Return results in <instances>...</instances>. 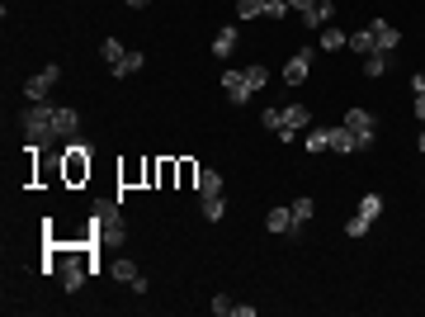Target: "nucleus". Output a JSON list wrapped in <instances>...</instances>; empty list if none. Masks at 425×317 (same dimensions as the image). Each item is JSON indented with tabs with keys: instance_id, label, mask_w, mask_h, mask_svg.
Instances as JSON below:
<instances>
[{
	"instance_id": "nucleus-1",
	"label": "nucleus",
	"mask_w": 425,
	"mask_h": 317,
	"mask_svg": "<svg viewBox=\"0 0 425 317\" xmlns=\"http://www.w3.org/2000/svg\"><path fill=\"white\" fill-rule=\"evenodd\" d=\"M19 124H24V138H29V147L57 143V109H52V104H43V100L19 114Z\"/></svg>"
},
{
	"instance_id": "nucleus-2",
	"label": "nucleus",
	"mask_w": 425,
	"mask_h": 317,
	"mask_svg": "<svg viewBox=\"0 0 425 317\" xmlns=\"http://www.w3.org/2000/svg\"><path fill=\"white\" fill-rule=\"evenodd\" d=\"M90 227H94V237L99 241H123V204L118 199H99L94 204V213H90Z\"/></svg>"
},
{
	"instance_id": "nucleus-3",
	"label": "nucleus",
	"mask_w": 425,
	"mask_h": 317,
	"mask_svg": "<svg viewBox=\"0 0 425 317\" xmlns=\"http://www.w3.org/2000/svg\"><path fill=\"white\" fill-rule=\"evenodd\" d=\"M43 270L62 280V289H66V294H76V289L85 285V270H90V265H80V256H52V261H47Z\"/></svg>"
},
{
	"instance_id": "nucleus-4",
	"label": "nucleus",
	"mask_w": 425,
	"mask_h": 317,
	"mask_svg": "<svg viewBox=\"0 0 425 317\" xmlns=\"http://www.w3.org/2000/svg\"><path fill=\"white\" fill-rule=\"evenodd\" d=\"M57 80H62V66H57V62H47L43 71H38V76H29V85H24V100H29V104L47 100V90H52Z\"/></svg>"
},
{
	"instance_id": "nucleus-5",
	"label": "nucleus",
	"mask_w": 425,
	"mask_h": 317,
	"mask_svg": "<svg viewBox=\"0 0 425 317\" xmlns=\"http://www.w3.org/2000/svg\"><path fill=\"white\" fill-rule=\"evenodd\" d=\"M345 128L355 133V143H359V152H369V147H374L378 128H374V114H369V109H350V114H345Z\"/></svg>"
},
{
	"instance_id": "nucleus-6",
	"label": "nucleus",
	"mask_w": 425,
	"mask_h": 317,
	"mask_svg": "<svg viewBox=\"0 0 425 317\" xmlns=\"http://www.w3.org/2000/svg\"><path fill=\"white\" fill-rule=\"evenodd\" d=\"M312 124V109L307 104H288L283 109V128H279V143H298L302 138V128Z\"/></svg>"
},
{
	"instance_id": "nucleus-7",
	"label": "nucleus",
	"mask_w": 425,
	"mask_h": 317,
	"mask_svg": "<svg viewBox=\"0 0 425 317\" xmlns=\"http://www.w3.org/2000/svg\"><path fill=\"white\" fill-rule=\"evenodd\" d=\"M307 71H312V48H302V52L288 57V66H283V85H293V90H298L302 80H307Z\"/></svg>"
},
{
	"instance_id": "nucleus-8",
	"label": "nucleus",
	"mask_w": 425,
	"mask_h": 317,
	"mask_svg": "<svg viewBox=\"0 0 425 317\" xmlns=\"http://www.w3.org/2000/svg\"><path fill=\"white\" fill-rule=\"evenodd\" d=\"M265 227H269V232H279V237H293V232H298V218H293V208H288V204H279V208H269Z\"/></svg>"
},
{
	"instance_id": "nucleus-9",
	"label": "nucleus",
	"mask_w": 425,
	"mask_h": 317,
	"mask_svg": "<svg viewBox=\"0 0 425 317\" xmlns=\"http://www.w3.org/2000/svg\"><path fill=\"white\" fill-rule=\"evenodd\" d=\"M222 90H227L236 104H246V100L255 95V90H251V80H246V71H222Z\"/></svg>"
},
{
	"instance_id": "nucleus-10",
	"label": "nucleus",
	"mask_w": 425,
	"mask_h": 317,
	"mask_svg": "<svg viewBox=\"0 0 425 317\" xmlns=\"http://www.w3.org/2000/svg\"><path fill=\"white\" fill-rule=\"evenodd\" d=\"M369 29H374V43H378V52H397V43H402V33H397L393 24H388V19H374Z\"/></svg>"
},
{
	"instance_id": "nucleus-11",
	"label": "nucleus",
	"mask_w": 425,
	"mask_h": 317,
	"mask_svg": "<svg viewBox=\"0 0 425 317\" xmlns=\"http://www.w3.org/2000/svg\"><path fill=\"white\" fill-rule=\"evenodd\" d=\"M331 152H359V143H355V133H350L345 124H331Z\"/></svg>"
},
{
	"instance_id": "nucleus-12",
	"label": "nucleus",
	"mask_w": 425,
	"mask_h": 317,
	"mask_svg": "<svg viewBox=\"0 0 425 317\" xmlns=\"http://www.w3.org/2000/svg\"><path fill=\"white\" fill-rule=\"evenodd\" d=\"M302 147L307 152H331V128H302Z\"/></svg>"
},
{
	"instance_id": "nucleus-13",
	"label": "nucleus",
	"mask_w": 425,
	"mask_h": 317,
	"mask_svg": "<svg viewBox=\"0 0 425 317\" xmlns=\"http://www.w3.org/2000/svg\"><path fill=\"white\" fill-rule=\"evenodd\" d=\"M142 62H147V57H142L137 48H128V52H123V62H113L109 71H113L118 80H123V76H133V71H142Z\"/></svg>"
},
{
	"instance_id": "nucleus-14",
	"label": "nucleus",
	"mask_w": 425,
	"mask_h": 317,
	"mask_svg": "<svg viewBox=\"0 0 425 317\" xmlns=\"http://www.w3.org/2000/svg\"><path fill=\"white\" fill-rule=\"evenodd\" d=\"M199 208H204L208 222H222V213H227V199H222V194H199Z\"/></svg>"
},
{
	"instance_id": "nucleus-15",
	"label": "nucleus",
	"mask_w": 425,
	"mask_h": 317,
	"mask_svg": "<svg viewBox=\"0 0 425 317\" xmlns=\"http://www.w3.org/2000/svg\"><path fill=\"white\" fill-rule=\"evenodd\" d=\"M109 275H113V280H118V285H133V280H137L142 270L133 265V261H128V256H118V261H109Z\"/></svg>"
},
{
	"instance_id": "nucleus-16",
	"label": "nucleus",
	"mask_w": 425,
	"mask_h": 317,
	"mask_svg": "<svg viewBox=\"0 0 425 317\" xmlns=\"http://www.w3.org/2000/svg\"><path fill=\"white\" fill-rule=\"evenodd\" d=\"M345 43H350V52H359V57H369V52H378V43H374V29H359V33H350Z\"/></svg>"
},
{
	"instance_id": "nucleus-17",
	"label": "nucleus",
	"mask_w": 425,
	"mask_h": 317,
	"mask_svg": "<svg viewBox=\"0 0 425 317\" xmlns=\"http://www.w3.org/2000/svg\"><path fill=\"white\" fill-rule=\"evenodd\" d=\"M345 38H350V33H340V29H335V24H326V29L316 33V43H321V48H326V52H340V48H345Z\"/></svg>"
},
{
	"instance_id": "nucleus-18",
	"label": "nucleus",
	"mask_w": 425,
	"mask_h": 317,
	"mask_svg": "<svg viewBox=\"0 0 425 317\" xmlns=\"http://www.w3.org/2000/svg\"><path fill=\"white\" fill-rule=\"evenodd\" d=\"M388 62H393V52H369L364 57V76H388Z\"/></svg>"
},
{
	"instance_id": "nucleus-19",
	"label": "nucleus",
	"mask_w": 425,
	"mask_h": 317,
	"mask_svg": "<svg viewBox=\"0 0 425 317\" xmlns=\"http://www.w3.org/2000/svg\"><path fill=\"white\" fill-rule=\"evenodd\" d=\"M76 128H80V114H76V109H66V104H62V109H57V138H71Z\"/></svg>"
},
{
	"instance_id": "nucleus-20",
	"label": "nucleus",
	"mask_w": 425,
	"mask_h": 317,
	"mask_svg": "<svg viewBox=\"0 0 425 317\" xmlns=\"http://www.w3.org/2000/svg\"><path fill=\"white\" fill-rule=\"evenodd\" d=\"M355 213H359V218H369V222H374L378 213H383V194H359V208H355Z\"/></svg>"
},
{
	"instance_id": "nucleus-21",
	"label": "nucleus",
	"mask_w": 425,
	"mask_h": 317,
	"mask_svg": "<svg viewBox=\"0 0 425 317\" xmlns=\"http://www.w3.org/2000/svg\"><path fill=\"white\" fill-rule=\"evenodd\" d=\"M194 185H199V194H222V175L218 171H199Z\"/></svg>"
},
{
	"instance_id": "nucleus-22",
	"label": "nucleus",
	"mask_w": 425,
	"mask_h": 317,
	"mask_svg": "<svg viewBox=\"0 0 425 317\" xmlns=\"http://www.w3.org/2000/svg\"><path fill=\"white\" fill-rule=\"evenodd\" d=\"M232 48H236V24H227V29H218V38H213V52H218V57H227Z\"/></svg>"
},
{
	"instance_id": "nucleus-23",
	"label": "nucleus",
	"mask_w": 425,
	"mask_h": 317,
	"mask_svg": "<svg viewBox=\"0 0 425 317\" xmlns=\"http://www.w3.org/2000/svg\"><path fill=\"white\" fill-rule=\"evenodd\" d=\"M123 52H128V48L118 43V38H104V43H99V57H104L109 66H113V62H123Z\"/></svg>"
},
{
	"instance_id": "nucleus-24",
	"label": "nucleus",
	"mask_w": 425,
	"mask_h": 317,
	"mask_svg": "<svg viewBox=\"0 0 425 317\" xmlns=\"http://www.w3.org/2000/svg\"><path fill=\"white\" fill-rule=\"evenodd\" d=\"M265 15V0H236V19H255Z\"/></svg>"
},
{
	"instance_id": "nucleus-25",
	"label": "nucleus",
	"mask_w": 425,
	"mask_h": 317,
	"mask_svg": "<svg viewBox=\"0 0 425 317\" xmlns=\"http://www.w3.org/2000/svg\"><path fill=\"white\" fill-rule=\"evenodd\" d=\"M246 80H251V90H265V80H269V66H246Z\"/></svg>"
},
{
	"instance_id": "nucleus-26",
	"label": "nucleus",
	"mask_w": 425,
	"mask_h": 317,
	"mask_svg": "<svg viewBox=\"0 0 425 317\" xmlns=\"http://www.w3.org/2000/svg\"><path fill=\"white\" fill-rule=\"evenodd\" d=\"M288 10H293L288 0H265V19H274V24H279V19L288 15Z\"/></svg>"
},
{
	"instance_id": "nucleus-27",
	"label": "nucleus",
	"mask_w": 425,
	"mask_h": 317,
	"mask_svg": "<svg viewBox=\"0 0 425 317\" xmlns=\"http://www.w3.org/2000/svg\"><path fill=\"white\" fill-rule=\"evenodd\" d=\"M288 208H293V218H298V227H302L307 218H312V199H307V194H302V199H293Z\"/></svg>"
},
{
	"instance_id": "nucleus-28",
	"label": "nucleus",
	"mask_w": 425,
	"mask_h": 317,
	"mask_svg": "<svg viewBox=\"0 0 425 317\" xmlns=\"http://www.w3.org/2000/svg\"><path fill=\"white\" fill-rule=\"evenodd\" d=\"M260 124H265L269 133H279V128H283V109H265V114H260Z\"/></svg>"
},
{
	"instance_id": "nucleus-29",
	"label": "nucleus",
	"mask_w": 425,
	"mask_h": 317,
	"mask_svg": "<svg viewBox=\"0 0 425 317\" xmlns=\"http://www.w3.org/2000/svg\"><path fill=\"white\" fill-rule=\"evenodd\" d=\"M369 227H374V222H369V218H359V213H355V218L345 222V232H350V237H364V232H369Z\"/></svg>"
},
{
	"instance_id": "nucleus-30",
	"label": "nucleus",
	"mask_w": 425,
	"mask_h": 317,
	"mask_svg": "<svg viewBox=\"0 0 425 317\" xmlns=\"http://www.w3.org/2000/svg\"><path fill=\"white\" fill-rule=\"evenodd\" d=\"M213 313H218V317H232V313H236V303L227 299V294H218V299H213Z\"/></svg>"
},
{
	"instance_id": "nucleus-31",
	"label": "nucleus",
	"mask_w": 425,
	"mask_h": 317,
	"mask_svg": "<svg viewBox=\"0 0 425 317\" xmlns=\"http://www.w3.org/2000/svg\"><path fill=\"white\" fill-rule=\"evenodd\" d=\"M128 289H133V294H137V299H142V294L152 289V280H147V275H137V280H133V285H128Z\"/></svg>"
},
{
	"instance_id": "nucleus-32",
	"label": "nucleus",
	"mask_w": 425,
	"mask_h": 317,
	"mask_svg": "<svg viewBox=\"0 0 425 317\" xmlns=\"http://www.w3.org/2000/svg\"><path fill=\"white\" fill-rule=\"evenodd\" d=\"M288 5H293V10H298V15H307V10H312L316 0H288Z\"/></svg>"
},
{
	"instance_id": "nucleus-33",
	"label": "nucleus",
	"mask_w": 425,
	"mask_h": 317,
	"mask_svg": "<svg viewBox=\"0 0 425 317\" xmlns=\"http://www.w3.org/2000/svg\"><path fill=\"white\" fill-rule=\"evenodd\" d=\"M411 90H416V95H425V71H421V76H411Z\"/></svg>"
},
{
	"instance_id": "nucleus-34",
	"label": "nucleus",
	"mask_w": 425,
	"mask_h": 317,
	"mask_svg": "<svg viewBox=\"0 0 425 317\" xmlns=\"http://www.w3.org/2000/svg\"><path fill=\"white\" fill-rule=\"evenodd\" d=\"M411 114H416V119L425 124V95H416V109H411Z\"/></svg>"
},
{
	"instance_id": "nucleus-35",
	"label": "nucleus",
	"mask_w": 425,
	"mask_h": 317,
	"mask_svg": "<svg viewBox=\"0 0 425 317\" xmlns=\"http://www.w3.org/2000/svg\"><path fill=\"white\" fill-rule=\"evenodd\" d=\"M123 5H133V10H147V5H152V0H123Z\"/></svg>"
},
{
	"instance_id": "nucleus-36",
	"label": "nucleus",
	"mask_w": 425,
	"mask_h": 317,
	"mask_svg": "<svg viewBox=\"0 0 425 317\" xmlns=\"http://www.w3.org/2000/svg\"><path fill=\"white\" fill-rule=\"evenodd\" d=\"M421 152H425V124H421Z\"/></svg>"
}]
</instances>
